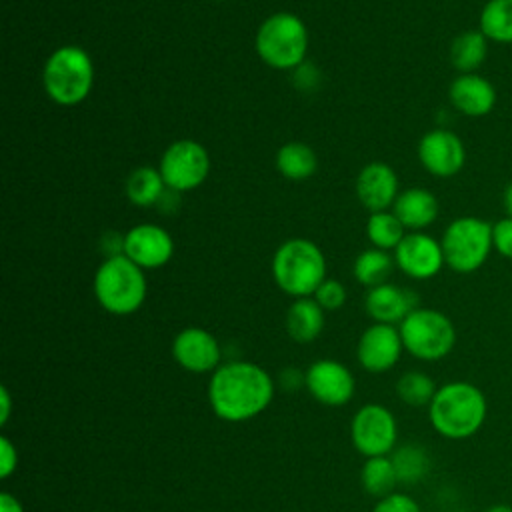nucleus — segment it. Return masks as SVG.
I'll use <instances>...</instances> for the list:
<instances>
[{
    "label": "nucleus",
    "instance_id": "3",
    "mask_svg": "<svg viewBox=\"0 0 512 512\" xmlns=\"http://www.w3.org/2000/svg\"><path fill=\"white\" fill-rule=\"evenodd\" d=\"M272 278L292 298L314 296L316 288L326 280L324 252L312 240L290 238L272 256Z\"/></svg>",
    "mask_w": 512,
    "mask_h": 512
},
{
    "label": "nucleus",
    "instance_id": "8",
    "mask_svg": "<svg viewBox=\"0 0 512 512\" xmlns=\"http://www.w3.org/2000/svg\"><path fill=\"white\" fill-rule=\"evenodd\" d=\"M440 246L450 270L458 274L476 272L494 250L492 224L478 216H460L446 226Z\"/></svg>",
    "mask_w": 512,
    "mask_h": 512
},
{
    "label": "nucleus",
    "instance_id": "31",
    "mask_svg": "<svg viewBox=\"0 0 512 512\" xmlns=\"http://www.w3.org/2000/svg\"><path fill=\"white\" fill-rule=\"evenodd\" d=\"M324 310H338L346 302V288L334 278H326L312 296Z\"/></svg>",
    "mask_w": 512,
    "mask_h": 512
},
{
    "label": "nucleus",
    "instance_id": "13",
    "mask_svg": "<svg viewBox=\"0 0 512 512\" xmlns=\"http://www.w3.org/2000/svg\"><path fill=\"white\" fill-rule=\"evenodd\" d=\"M404 352L398 326L374 322L358 338L356 358L358 364L372 374L392 370Z\"/></svg>",
    "mask_w": 512,
    "mask_h": 512
},
{
    "label": "nucleus",
    "instance_id": "11",
    "mask_svg": "<svg viewBox=\"0 0 512 512\" xmlns=\"http://www.w3.org/2000/svg\"><path fill=\"white\" fill-rule=\"evenodd\" d=\"M304 386L314 400L324 406H344L356 392V380L350 368L332 358L312 362L304 374Z\"/></svg>",
    "mask_w": 512,
    "mask_h": 512
},
{
    "label": "nucleus",
    "instance_id": "16",
    "mask_svg": "<svg viewBox=\"0 0 512 512\" xmlns=\"http://www.w3.org/2000/svg\"><path fill=\"white\" fill-rule=\"evenodd\" d=\"M122 254L142 270H156L174 256V240L170 232L158 224H136L124 234Z\"/></svg>",
    "mask_w": 512,
    "mask_h": 512
},
{
    "label": "nucleus",
    "instance_id": "2",
    "mask_svg": "<svg viewBox=\"0 0 512 512\" xmlns=\"http://www.w3.org/2000/svg\"><path fill=\"white\" fill-rule=\"evenodd\" d=\"M488 400L484 392L468 380H452L438 386L428 404L432 428L448 440H466L486 422Z\"/></svg>",
    "mask_w": 512,
    "mask_h": 512
},
{
    "label": "nucleus",
    "instance_id": "9",
    "mask_svg": "<svg viewBox=\"0 0 512 512\" xmlns=\"http://www.w3.org/2000/svg\"><path fill=\"white\" fill-rule=\"evenodd\" d=\"M164 184L172 192H188L204 184L210 174V154L208 150L190 138L172 142L158 166Z\"/></svg>",
    "mask_w": 512,
    "mask_h": 512
},
{
    "label": "nucleus",
    "instance_id": "26",
    "mask_svg": "<svg viewBox=\"0 0 512 512\" xmlns=\"http://www.w3.org/2000/svg\"><path fill=\"white\" fill-rule=\"evenodd\" d=\"M392 268H394V256H390L386 250H380V248H366L356 256L352 264V274L362 286L370 290L374 286L388 282Z\"/></svg>",
    "mask_w": 512,
    "mask_h": 512
},
{
    "label": "nucleus",
    "instance_id": "12",
    "mask_svg": "<svg viewBox=\"0 0 512 512\" xmlns=\"http://www.w3.org/2000/svg\"><path fill=\"white\" fill-rule=\"evenodd\" d=\"M418 160L428 174L438 178H450L464 168L466 148L456 132L446 128H434L420 138Z\"/></svg>",
    "mask_w": 512,
    "mask_h": 512
},
{
    "label": "nucleus",
    "instance_id": "30",
    "mask_svg": "<svg viewBox=\"0 0 512 512\" xmlns=\"http://www.w3.org/2000/svg\"><path fill=\"white\" fill-rule=\"evenodd\" d=\"M390 458H392L398 482L416 484V482H420L428 474L430 458H428V454H426V450L422 446L404 444Z\"/></svg>",
    "mask_w": 512,
    "mask_h": 512
},
{
    "label": "nucleus",
    "instance_id": "6",
    "mask_svg": "<svg viewBox=\"0 0 512 512\" xmlns=\"http://www.w3.org/2000/svg\"><path fill=\"white\" fill-rule=\"evenodd\" d=\"M256 54L276 70H290L304 62L308 52V28L292 12L270 14L256 30Z\"/></svg>",
    "mask_w": 512,
    "mask_h": 512
},
{
    "label": "nucleus",
    "instance_id": "18",
    "mask_svg": "<svg viewBox=\"0 0 512 512\" xmlns=\"http://www.w3.org/2000/svg\"><path fill=\"white\" fill-rule=\"evenodd\" d=\"M448 98H450V104L460 114L470 118H480L494 110L496 88L488 78L476 72L458 74L448 88Z\"/></svg>",
    "mask_w": 512,
    "mask_h": 512
},
{
    "label": "nucleus",
    "instance_id": "37",
    "mask_svg": "<svg viewBox=\"0 0 512 512\" xmlns=\"http://www.w3.org/2000/svg\"><path fill=\"white\" fill-rule=\"evenodd\" d=\"M504 206H506L508 216H512V182L504 190Z\"/></svg>",
    "mask_w": 512,
    "mask_h": 512
},
{
    "label": "nucleus",
    "instance_id": "29",
    "mask_svg": "<svg viewBox=\"0 0 512 512\" xmlns=\"http://www.w3.org/2000/svg\"><path fill=\"white\" fill-rule=\"evenodd\" d=\"M438 386L434 378L420 370H408L396 380V394L398 398L414 408L428 406L436 394Z\"/></svg>",
    "mask_w": 512,
    "mask_h": 512
},
{
    "label": "nucleus",
    "instance_id": "7",
    "mask_svg": "<svg viewBox=\"0 0 512 512\" xmlns=\"http://www.w3.org/2000/svg\"><path fill=\"white\" fill-rule=\"evenodd\" d=\"M404 350L422 362L446 358L456 344V328L452 320L436 308H414L398 324Z\"/></svg>",
    "mask_w": 512,
    "mask_h": 512
},
{
    "label": "nucleus",
    "instance_id": "33",
    "mask_svg": "<svg viewBox=\"0 0 512 512\" xmlns=\"http://www.w3.org/2000/svg\"><path fill=\"white\" fill-rule=\"evenodd\" d=\"M372 512H420L418 502L402 492H392L384 498H378Z\"/></svg>",
    "mask_w": 512,
    "mask_h": 512
},
{
    "label": "nucleus",
    "instance_id": "23",
    "mask_svg": "<svg viewBox=\"0 0 512 512\" xmlns=\"http://www.w3.org/2000/svg\"><path fill=\"white\" fill-rule=\"evenodd\" d=\"M488 56V38L480 30H466L450 44V62L460 74L476 72Z\"/></svg>",
    "mask_w": 512,
    "mask_h": 512
},
{
    "label": "nucleus",
    "instance_id": "38",
    "mask_svg": "<svg viewBox=\"0 0 512 512\" xmlns=\"http://www.w3.org/2000/svg\"><path fill=\"white\" fill-rule=\"evenodd\" d=\"M486 512H512V506H508V504H494Z\"/></svg>",
    "mask_w": 512,
    "mask_h": 512
},
{
    "label": "nucleus",
    "instance_id": "27",
    "mask_svg": "<svg viewBox=\"0 0 512 512\" xmlns=\"http://www.w3.org/2000/svg\"><path fill=\"white\" fill-rule=\"evenodd\" d=\"M360 482L364 492L376 498H384L392 494V488L398 482L394 464L390 456H374L366 458L362 470H360Z\"/></svg>",
    "mask_w": 512,
    "mask_h": 512
},
{
    "label": "nucleus",
    "instance_id": "17",
    "mask_svg": "<svg viewBox=\"0 0 512 512\" xmlns=\"http://www.w3.org/2000/svg\"><path fill=\"white\" fill-rule=\"evenodd\" d=\"M398 194V176L386 162H370L356 176V196L370 212L388 210Z\"/></svg>",
    "mask_w": 512,
    "mask_h": 512
},
{
    "label": "nucleus",
    "instance_id": "10",
    "mask_svg": "<svg viewBox=\"0 0 512 512\" xmlns=\"http://www.w3.org/2000/svg\"><path fill=\"white\" fill-rule=\"evenodd\" d=\"M350 438L354 448L366 458L388 456L398 440L396 418L382 404H364L352 416Z\"/></svg>",
    "mask_w": 512,
    "mask_h": 512
},
{
    "label": "nucleus",
    "instance_id": "25",
    "mask_svg": "<svg viewBox=\"0 0 512 512\" xmlns=\"http://www.w3.org/2000/svg\"><path fill=\"white\" fill-rule=\"evenodd\" d=\"M276 168L288 180H304L316 172L318 156L304 142H288L276 154Z\"/></svg>",
    "mask_w": 512,
    "mask_h": 512
},
{
    "label": "nucleus",
    "instance_id": "19",
    "mask_svg": "<svg viewBox=\"0 0 512 512\" xmlns=\"http://www.w3.org/2000/svg\"><path fill=\"white\" fill-rule=\"evenodd\" d=\"M414 308H418V298L412 290L384 282L368 290L364 298V310L374 322L400 324Z\"/></svg>",
    "mask_w": 512,
    "mask_h": 512
},
{
    "label": "nucleus",
    "instance_id": "34",
    "mask_svg": "<svg viewBox=\"0 0 512 512\" xmlns=\"http://www.w3.org/2000/svg\"><path fill=\"white\" fill-rule=\"evenodd\" d=\"M18 468V450L14 442L6 436L0 438V476L8 478Z\"/></svg>",
    "mask_w": 512,
    "mask_h": 512
},
{
    "label": "nucleus",
    "instance_id": "14",
    "mask_svg": "<svg viewBox=\"0 0 512 512\" xmlns=\"http://www.w3.org/2000/svg\"><path fill=\"white\" fill-rule=\"evenodd\" d=\"M172 358L186 372L212 374L222 364V348L212 332L200 326H188L174 336Z\"/></svg>",
    "mask_w": 512,
    "mask_h": 512
},
{
    "label": "nucleus",
    "instance_id": "36",
    "mask_svg": "<svg viewBox=\"0 0 512 512\" xmlns=\"http://www.w3.org/2000/svg\"><path fill=\"white\" fill-rule=\"evenodd\" d=\"M10 408H12V398L6 386L0 388V424L4 426L10 418Z\"/></svg>",
    "mask_w": 512,
    "mask_h": 512
},
{
    "label": "nucleus",
    "instance_id": "21",
    "mask_svg": "<svg viewBox=\"0 0 512 512\" xmlns=\"http://www.w3.org/2000/svg\"><path fill=\"white\" fill-rule=\"evenodd\" d=\"M324 308L312 298H294L286 312V332L292 340L308 344L324 330Z\"/></svg>",
    "mask_w": 512,
    "mask_h": 512
},
{
    "label": "nucleus",
    "instance_id": "5",
    "mask_svg": "<svg viewBox=\"0 0 512 512\" xmlns=\"http://www.w3.org/2000/svg\"><path fill=\"white\" fill-rule=\"evenodd\" d=\"M144 272L124 254L108 256L94 274L98 304L114 316L134 314L144 304L148 292Z\"/></svg>",
    "mask_w": 512,
    "mask_h": 512
},
{
    "label": "nucleus",
    "instance_id": "24",
    "mask_svg": "<svg viewBox=\"0 0 512 512\" xmlns=\"http://www.w3.org/2000/svg\"><path fill=\"white\" fill-rule=\"evenodd\" d=\"M478 30L496 44H512V0H488L478 16Z\"/></svg>",
    "mask_w": 512,
    "mask_h": 512
},
{
    "label": "nucleus",
    "instance_id": "32",
    "mask_svg": "<svg viewBox=\"0 0 512 512\" xmlns=\"http://www.w3.org/2000/svg\"><path fill=\"white\" fill-rule=\"evenodd\" d=\"M492 246L500 256L512 260V216H504L492 224Z\"/></svg>",
    "mask_w": 512,
    "mask_h": 512
},
{
    "label": "nucleus",
    "instance_id": "4",
    "mask_svg": "<svg viewBox=\"0 0 512 512\" xmlns=\"http://www.w3.org/2000/svg\"><path fill=\"white\" fill-rule=\"evenodd\" d=\"M42 86L58 106L84 102L94 86V62L90 54L76 44L56 48L44 62Z\"/></svg>",
    "mask_w": 512,
    "mask_h": 512
},
{
    "label": "nucleus",
    "instance_id": "22",
    "mask_svg": "<svg viewBox=\"0 0 512 512\" xmlns=\"http://www.w3.org/2000/svg\"><path fill=\"white\" fill-rule=\"evenodd\" d=\"M126 196L134 206L148 208L158 204V200L168 190L164 184V178L158 168L154 166H138L134 168L124 184Z\"/></svg>",
    "mask_w": 512,
    "mask_h": 512
},
{
    "label": "nucleus",
    "instance_id": "35",
    "mask_svg": "<svg viewBox=\"0 0 512 512\" xmlns=\"http://www.w3.org/2000/svg\"><path fill=\"white\" fill-rule=\"evenodd\" d=\"M0 512H24V508L14 494L2 492L0 494Z\"/></svg>",
    "mask_w": 512,
    "mask_h": 512
},
{
    "label": "nucleus",
    "instance_id": "28",
    "mask_svg": "<svg viewBox=\"0 0 512 512\" xmlns=\"http://www.w3.org/2000/svg\"><path fill=\"white\" fill-rule=\"evenodd\" d=\"M366 236L374 248L388 252L402 242V238L406 236V228L394 216V212H370L366 222Z\"/></svg>",
    "mask_w": 512,
    "mask_h": 512
},
{
    "label": "nucleus",
    "instance_id": "15",
    "mask_svg": "<svg viewBox=\"0 0 512 512\" xmlns=\"http://www.w3.org/2000/svg\"><path fill=\"white\" fill-rule=\"evenodd\" d=\"M394 264L414 280L434 278L446 266L440 242L424 232H406L394 248Z\"/></svg>",
    "mask_w": 512,
    "mask_h": 512
},
{
    "label": "nucleus",
    "instance_id": "20",
    "mask_svg": "<svg viewBox=\"0 0 512 512\" xmlns=\"http://www.w3.org/2000/svg\"><path fill=\"white\" fill-rule=\"evenodd\" d=\"M392 212L406 230L420 232L438 218L440 206L438 198L430 190L414 186L398 194V198L392 204Z\"/></svg>",
    "mask_w": 512,
    "mask_h": 512
},
{
    "label": "nucleus",
    "instance_id": "1",
    "mask_svg": "<svg viewBox=\"0 0 512 512\" xmlns=\"http://www.w3.org/2000/svg\"><path fill=\"white\" fill-rule=\"evenodd\" d=\"M274 398V380L258 364L232 360L220 364L208 382L212 412L226 422H246L262 414Z\"/></svg>",
    "mask_w": 512,
    "mask_h": 512
}]
</instances>
